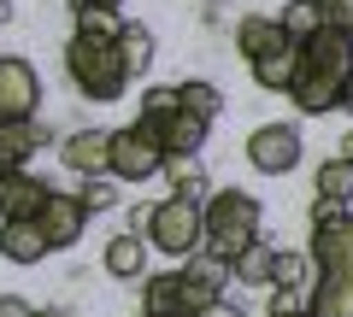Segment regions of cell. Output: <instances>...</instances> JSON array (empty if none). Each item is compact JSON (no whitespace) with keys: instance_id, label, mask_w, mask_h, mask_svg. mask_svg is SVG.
<instances>
[{"instance_id":"obj_1","label":"cell","mask_w":353,"mask_h":317,"mask_svg":"<svg viewBox=\"0 0 353 317\" xmlns=\"http://www.w3.org/2000/svg\"><path fill=\"white\" fill-rule=\"evenodd\" d=\"M312 270L306 282V317H353V212L341 200H312Z\"/></svg>"},{"instance_id":"obj_2","label":"cell","mask_w":353,"mask_h":317,"mask_svg":"<svg viewBox=\"0 0 353 317\" xmlns=\"http://www.w3.org/2000/svg\"><path fill=\"white\" fill-rule=\"evenodd\" d=\"M347 76H353V30H330V24H318L312 36L301 41V53H294L289 100L301 106L306 118L336 112V106H341V83H347Z\"/></svg>"},{"instance_id":"obj_3","label":"cell","mask_w":353,"mask_h":317,"mask_svg":"<svg viewBox=\"0 0 353 317\" xmlns=\"http://www.w3.org/2000/svg\"><path fill=\"white\" fill-rule=\"evenodd\" d=\"M253 241H265V206L248 188H212L201 200V247L224 265H236Z\"/></svg>"},{"instance_id":"obj_4","label":"cell","mask_w":353,"mask_h":317,"mask_svg":"<svg viewBox=\"0 0 353 317\" xmlns=\"http://www.w3.org/2000/svg\"><path fill=\"white\" fill-rule=\"evenodd\" d=\"M65 76H71V89L94 106H112L124 100L130 89V65L118 53V36H94V30H77L65 41Z\"/></svg>"},{"instance_id":"obj_5","label":"cell","mask_w":353,"mask_h":317,"mask_svg":"<svg viewBox=\"0 0 353 317\" xmlns=\"http://www.w3.org/2000/svg\"><path fill=\"white\" fill-rule=\"evenodd\" d=\"M136 118L159 135V147L171 153V159L201 153V147H206V129H212L201 112L183 106V94H176V89H148V94H141V106H136Z\"/></svg>"},{"instance_id":"obj_6","label":"cell","mask_w":353,"mask_h":317,"mask_svg":"<svg viewBox=\"0 0 353 317\" xmlns=\"http://www.w3.org/2000/svg\"><path fill=\"white\" fill-rule=\"evenodd\" d=\"M148 247H159V253H171V259L201 253V200H183V194L159 200L148 212Z\"/></svg>"},{"instance_id":"obj_7","label":"cell","mask_w":353,"mask_h":317,"mask_svg":"<svg viewBox=\"0 0 353 317\" xmlns=\"http://www.w3.org/2000/svg\"><path fill=\"white\" fill-rule=\"evenodd\" d=\"M165 159H171V153L159 147V135H153L141 118H136V124H124V129H112V177H118V182H148V177H159Z\"/></svg>"},{"instance_id":"obj_8","label":"cell","mask_w":353,"mask_h":317,"mask_svg":"<svg viewBox=\"0 0 353 317\" xmlns=\"http://www.w3.org/2000/svg\"><path fill=\"white\" fill-rule=\"evenodd\" d=\"M301 129L294 124H259L248 135V165L253 171H265V177H289L294 165H301Z\"/></svg>"},{"instance_id":"obj_9","label":"cell","mask_w":353,"mask_h":317,"mask_svg":"<svg viewBox=\"0 0 353 317\" xmlns=\"http://www.w3.org/2000/svg\"><path fill=\"white\" fill-rule=\"evenodd\" d=\"M41 106V71L18 53H0V118H36Z\"/></svg>"},{"instance_id":"obj_10","label":"cell","mask_w":353,"mask_h":317,"mask_svg":"<svg viewBox=\"0 0 353 317\" xmlns=\"http://www.w3.org/2000/svg\"><path fill=\"white\" fill-rule=\"evenodd\" d=\"M36 223H41V235H48L53 253L77 247V241H83V229H88V206H83V194H59V188H53L48 206L36 212Z\"/></svg>"},{"instance_id":"obj_11","label":"cell","mask_w":353,"mask_h":317,"mask_svg":"<svg viewBox=\"0 0 353 317\" xmlns=\"http://www.w3.org/2000/svg\"><path fill=\"white\" fill-rule=\"evenodd\" d=\"M224 282H230V265L212 253H189V265H183V311L201 317L206 305L224 300Z\"/></svg>"},{"instance_id":"obj_12","label":"cell","mask_w":353,"mask_h":317,"mask_svg":"<svg viewBox=\"0 0 353 317\" xmlns=\"http://www.w3.org/2000/svg\"><path fill=\"white\" fill-rule=\"evenodd\" d=\"M59 165L77 177H112V129H71L59 141Z\"/></svg>"},{"instance_id":"obj_13","label":"cell","mask_w":353,"mask_h":317,"mask_svg":"<svg viewBox=\"0 0 353 317\" xmlns=\"http://www.w3.org/2000/svg\"><path fill=\"white\" fill-rule=\"evenodd\" d=\"M36 147H48L41 118H0V171H24Z\"/></svg>"},{"instance_id":"obj_14","label":"cell","mask_w":353,"mask_h":317,"mask_svg":"<svg viewBox=\"0 0 353 317\" xmlns=\"http://www.w3.org/2000/svg\"><path fill=\"white\" fill-rule=\"evenodd\" d=\"M48 235H41L36 217H0V259L6 265H36V259H48Z\"/></svg>"},{"instance_id":"obj_15","label":"cell","mask_w":353,"mask_h":317,"mask_svg":"<svg viewBox=\"0 0 353 317\" xmlns=\"http://www.w3.org/2000/svg\"><path fill=\"white\" fill-rule=\"evenodd\" d=\"M48 182L30 177V171H6V182H0V217H36L41 206H48Z\"/></svg>"},{"instance_id":"obj_16","label":"cell","mask_w":353,"mask_h":317,"mask_svg":"<svg viewBox=\"0 0 353 317\" xmlns=\"http://www.w3.org/2000/svg\"><path fill=\"white\" fill-rule=\"evenodd\" d=\"M294 53H301V41H283V47L248 59L253 83H259V89H271V94H289V83H294Z\"/></svg>"},{"instance_id":"obj_17","label":"cell","mask_w":353,"mask_h":317,"mask_svg":"<svg viewBox=\"0 0 353 317\" xmlns=\"http://www.w3.org/2000/svg\"><path fill=\"white\" fill-rule=\"evenodd\" d=\"M106 276H118V282H130V276H141L148 270V241H141L136 229H124V235H112L106 241Z\"/></svg>"},{"instance_id":"obj_18","label":"cell","mask_w":353,"mask_h":317,"mask_svg":"<svg viewBox=\"0 0 353 317\" xmlns=\"http://www.w3.org/2000/svg\"><path fill=\"white\" fill-rule=\"evenodd\" d=\"M283 41H289V36H283V24H277L271 12H248V18L236 24V47H241V59H259V53L283 47Z\"/></svg>"},{"instance_id":"obj_19","label":"cell","mask_w":353,"mask_h":317,"mask_svg":"<svg viewBox=\"0 0 353 317\" xmlns=\"http://www.w3.org/2000/svg\"><path fill=\"white\" fill-rule=\"evenodd\" d=\"M159 177L171 182V194H183V200H206V194H212V177H206L201 153H183V159H165V171H159Z\"/></svg>"},{"instance_id":"obj_20","label":"cell","mask_w":353,"mask_h":317,"mask_svg":"<svg viewBox=\"0 0 353 317\" xmlns=\"http://www.w3.org/2000/svg\"><path fill=\"white\" fill-rule=\"evenodd\" d=\"M183 311V270H159L141 282V317H171Z\"/></svg>"},{"instance_id":"obj_21","label":"cell","mask_w":353,"mask_h":317,"mask_svg":"<svg viewBox=\"0 0 353 317\" xmlns=\"http://www.w3.org/2000/svg\"><path fill=\"white\" fill-rule=\"evenodd\" d=\"M118 53H124V65H130V83L148 76L153 71V30L136 24V18H124V30H118Z\"/></svg>"},{"instance_id":"obj_22","label":"cell","mask_w":353,"mask_h":317,"mask_svg":"<svg viewBox=\"0 0 353 317\" xmlns=\"http://www.w3.org/2000/svg\"><path fill=\"white\" fill-rule=\"evenodd\" d=\"M176 94H183V106H189V112H201L206 124L224 112V94H218V83H206V76H189V83H176Z\"/></svg>"},{"instance_id":"obj_23","label":"cell","mask_w":353,"mask_h":317,"mask_svg":"<svg viewBox=\"0 0 353 317\" xmlns=\"http://www.w3.org/2000/svg\"><path fill=\"white\" fill-rule=\"evenodd\" d=\"M312 194L347 206V200H353V165H347V159H324V165H318V188H312Z\"/></svg>"},{"instance_id":"obj_24","label":"cell","mask_w":353,"mask_h":317,"mask_svg":"<svg viewBox=\"0 0 353 317\" xmlns=\"http://www.w3.org/2000/svg\"><path fill=\"white\" fill-rule=\"evenodd\" d=\"M230 276H241V282H253V288H271V241H253L248 253L230 265Z\"/></svg>"},{"instance_id":"obj_25","label":"cell","mask_w":353,"mask_h":317,"mask_svg":"<svg viewBox=\"0 0 353 317\" xmlns=\"http://www.w3.org/2000/svg\"><path fill=\"white\" fill-rule=\"evenodd\" d=\"M306 282H312L306 253H271V288H306Z\"/></svg>"},{"instance_id":"obj_26","label":"cell","mask_w":353,"mask_h":317,"mask_svg":"<svg viewBox=\"0 0 353 317\" xmlns=\"http://www.w3.org/2000/svg\"><path fill=\"white\" fill-rule=\"evenodd\" d=\"M277 24H283V36H289V41H306L318 30V0H289V6L277 12Z\"/></svg>"},{"instance_id":"obj_27","label":"cell","mask_w":353,"mask_h":317,"mask_svg":"<svg viewBox=\"0 0 353 317\" xmlns=\"http://www.w3.org/2000/svg\"><path fill=\"white\" fill-rule=\"evenodd\" d=\"M83 206H88V217L112 212L118 206V177H83Z\"/></svg>"},{"instance_id":"obj_28","label":"cell","mask_w":353,"mask_h":317,"mask_svg":"<svg viewBox=\"0 0 353 317\" xmlns=\"http://www.w3.org/2000/svg\"><path fill=\"white\" fill-rule=\"evenodd\" d=\"M77 30H94V36H118V30H124V18H118L112 6H77Z\"/></svg>"},{"instance_id":"obj_29","label":"cell","mask_w":353,"mask_h":317,"mask_svg":"<svg viewBox=\"0 0 353 317\" xmlns=\"http://www.w3.org/2000/svg\"><path fill=\"white\" fill-rule=\"evenodd\" d=\"M318 24H330V30H353V0H318Z\"/></svg>"},{"instance_id":"obj_30","label":"cell","mask_w":353,"mask_h":317,"mask_svg":"<svg viewBox=\"0 0 353 317\" xmlns=\"http://www.w3.org/2000/svg\"><path fill=\"white\" fill-rule=\"evenodd\" d=\"M271 311H306L301 288H271Z\"/></svg>"},{"instance_id":"obj_31","label":"cell","mask_w":353,"mask_h":317,"mask_svg":"<svg viewBox=\"0 0 353 317\" xmlns=\"http://www.w3.org/2000/svg\"><path fill=\"white\" fill-rule=\"evenodd\" d=\"M36 305H24V300H12V294H0V317H30Z\"/></svg>"},{"instance_id":"obj_32","label":"cell","mask_w":353,"mask_h":317,"mask_svg":"<svg viewBox=\"0 0 353 317\" xmlns=\"http://www.w3.org/2000/svg\"><path fill=\"white\" fill-rule=\"evenodd\" d=\"M201 317H248V311H241V305H230V300H218V305H206Z\"/></svg>"},{"instance_id":"obj_33","label":"cell","mask_w":353,"mask_h":317,"mask_svg":"<svg viewBox=\"0 0 353 317\" xmlns=\"http://www.w3.org/2000/svg\"><path fill=\"white\" fill-rule=\"evenodd\" d=\"M336 147H341V153H336V159H347V165H353V129H347V135H341V141H336Z\"/></svg>"},{"instance_id":"obj_34","label":"cell","mask_w":353,"mask_h":317,"mask_svg":"<svg viewBox=\"0 0 353 317\" xmlns=\"http://www.w3.org/2000/svg\"><path fill=\"white\" fill-rule=\"evenodd\" d=\"M341 112H353V76L341 83Z\"/></svg>"},{"instance_id":"obj_35","label":"cell","mask_w":353,"mask_h":317,"mask_svg":"<svg viewBox=\"0 0 353 317\" xmlns=\"http://www.w3.org/2000/svg\"><path fill=\"white\" fill-rule=\"evenodd\" d=\"M12 24V0H0V30Z\"/></svg>"},{"instance_id":"obj_36","label":"cell","mask_w":353,"mask_h":317,"mask_svg":"<svg viewBox=\"0 0 353 317\" xmlns=\"http://www.w3.org/2000/svg\"><path fill=\"white\" fill-rule=\"evenodd\" d=\"M77 6H112V12H118V6H124V0H77Z\"/></svg>"},{"instance_id":"obj_37","label":"cell","mask_w":353,"mask_h":317,"mask_svg":"<svg viewBox=\"0 0 353 317\" xmlns=\"http://www.w3.org/2000/svg\"><path fill=\"white\" fill-rule=\"evenodd\" d=\"M30 317H65V311H53V305H48V311H30Z\"/></svg>"},{"instance_id":"obj_38","label":"cell","mask_w":353,"mask_h":317,"mask_svg":"<svg viewBox=\"0 0 353 317\" xmlns=\"http://www.w3.org/2000/svg\"><path fill=\"white\" fill-rule=\"evenodd\" d=\"M265 317H306V311H265Z\"/></svg>"},{"instance_id":"obj_39","label":"cell","mask_w":353,"mask_h":317,"mask_svg":"<svg viewBox=\"0 0 353 317\" xmlns=\"http://www.w3.org/2000/svg\"><path fill=\"white\" fill-rule=\"evenodd\" d=\"M171 317H189V311H171Z\"/></svg>"},{"instance_id":"obj_40","label":"cell","mask_w":353,"mask_h":317,"mask_svg":"<svg viewBox=\"0 0 353 317\" xmlns=\"http://www.w3.org/2000/svg\"><path fill=\"white\" fill-rule=\"evenodd\" d=\"M0 182H6V171H0Z\"/></svg>"}]
</instances>
